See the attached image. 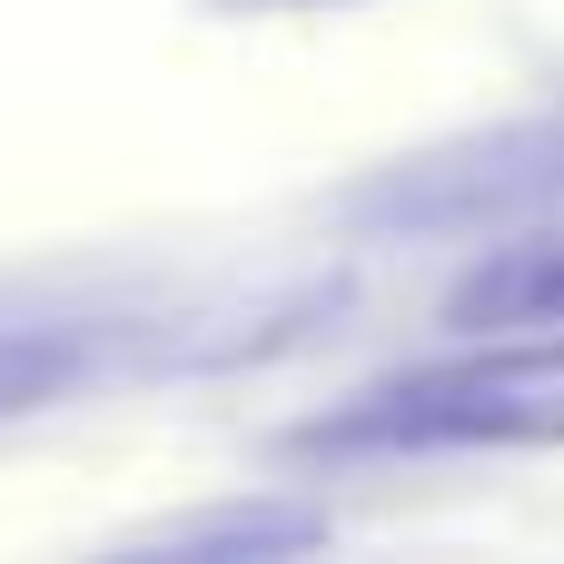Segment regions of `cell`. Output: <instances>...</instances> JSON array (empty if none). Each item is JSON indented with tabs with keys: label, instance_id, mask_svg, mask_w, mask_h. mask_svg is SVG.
Wrapping results in <instances>:
<instances>
[{
	"label": "cell",
	"instance_id": "277c9868",
	"mask_svg": "<svg viewBox=\"0 0 564 564\" xmlns=\"http://www.w3.org/2000/svg\"><path fill=\"white\" fill-rule=\"evenodd\" d=\"M89 377H109V327H59V317L0 327V426L79 397Z\"/></svg>",
	"mask_w": 564,
	"mask_h": 564
},
{
	"label": "cell",
	"instance_id": "6da1fadb",
	"mask_svg": "<svg viewBox=\"0 0 564 564\" xmlns=\"http://www.w3.org/2000/svg\"><path fill=\"white\" fill-rule=\"evenodd\" d=\"M486 347L496 357L416 367V377L347 397L297 446L307 456H436V446H545V436H564V387H545L555 347H525V337H486Z\"/></svg>",
	"mask_w": 564,
	"mask_h": 564
},
{
	"label": "cell",
	"instance_id": "8992f818",
	"mask_svg": "<svg viewBox=\"0 0 564 564\" xmlns=\"http://www.w3.org/2000/svg\"><path fill=\"white\" fill-rule=\"evenodd\" d=\"M208 10H238L248 20V10H357V0H208Z\"/></svg>",
	"mask_w": 564,
	"mask_h": 564
},
{
	"label": "cell",
	"instance_id": "5b68a950",
	"mask_svg": "<svg viewBox=\"0 0 564 564\" xmlns=\"http://www.w3.org/2000/svg\"><path fill=\"white\" fill-rule=\"evenodd\" d=\"M159 555H288V545H327V516L307 506H218V516H178L149 535Z\"/></svg>",
	"mask_w": 564,
	"mask_h": 564
},
{
	"label": "cell",
	"instance_id": "3957f363",
	"mask_svg": "<svg viewBox=\"0 0 564 564\" xmlns=\"http://www.w3.org/2000/svg\"><path fill=\"white\" fill-rule=\"evenodd\" d=\"M446 327L456 337H525V347H555L564 357V228L476 258L446 288Z\"/></svg>",
	"mask_w": 564,
	"mask_h": 564
},
{
	"label": "cell",
	"instance_id": "7a4b0ae2",
	"mask_svg": "<svg viewBox=\"0 0 564 564\" xmlns=\"http://www.w3.org/2000/svg\"><path fill=\"white\" fill-rule=\"evenodd\" d=\"M564 198V109H525L506 129H466L387 159L337 198L357 238H496Z\"/></svg>",
	"mask_w": 564,
	"mask_h": 564
}]
</instances>
